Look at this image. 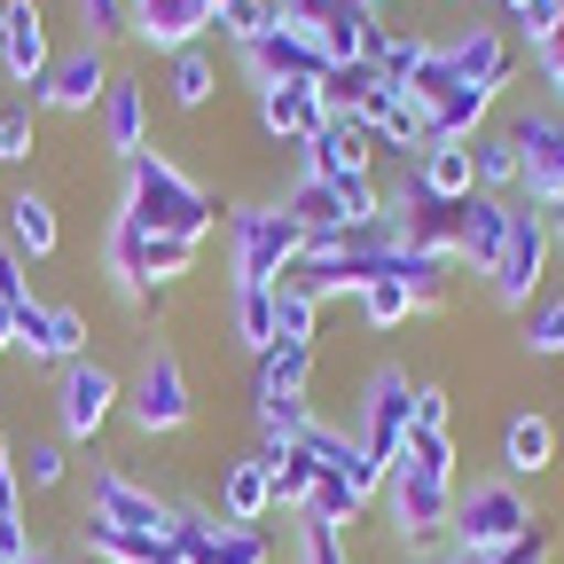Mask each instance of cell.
Masks as SVG:
<instances>
[{"instance_id":"cell-1","label":"cell","mask_w":564,"mask_h":564,"mask_svg":"<svg viewBox=\"0 0 564 564\" xmlns=\"http://www.w3.org/2000/svg\"><path fill=\"white\" fill-rule=\"evenodd\" d=\"M384 510L408 549L440 541L455 525V440L447 432H408L400 463L384 470Z\"/></svg>"},{"instance_id":"cell-2","label":"cell","mask_w":564,"mask_h":564,"mask_svg":"<svg viewBox=\"0 0 564 564\" xmlns=\"http://www.w3.org/2000/svg\"><path fill=\"white\" fill-rule=\"evenodd\" d=\"M118 212H126L141 236H188V243H204L212 220H220V196H212L204 181H188L173 158L141 150V158L126 165V204H118Z\"/></svg>"},{"instance_id":"cell-3","label":"cell","mask_w":564,"mask_h":564,"mask_svg":"<svg viewBox=\"0 0 564 564\" xmlns=\"http://www.w3.org/2000/svg\"><path fill=\"white\" fill-rule=\"evenodd\" d=\"M299 259H306V228L282 204H243L228 220V274H236V291H274Z\"/></svg>"},{"instance_id":"cell-4","label":"cell","mask_w":564,"mask_h":564,"mask_svg":"<svg viewBox=\"0 0 564 564\" xmlns=\"http://www.w3.org/2000/svg\"><path fill=\"white\" fill-rule=\"evenodd\" d=\"M541 518H533V502L510 486V478H470V486H455V556H478V564H494L502 549H518L525 533H533Z\"/></svg>"},{"instance_id":"cell-5","label":"cell","mask_w":564,"mask_h":564,"mask_svg":"<svg viewBox=\"0 0 564 564\" xmlns=\"http://www.w3.org/2000/svg\"><path fill=\"white\" fill-rule=\"evenodd\" d=\"M188 415H196V392H188L181 352L150 345V352H141V369H133V384H126V423L141 440H173V432H188Z\"/></svg>"},{"instance_id":"cell-6","label":"cell","mask_w":564,"mask_h":564,"mask_svg":"<svg viewBox=\"0 0 564 564\" xmlns=\"http://www.w3.org/2000/svg\"><path fill=\"white\" fill-rule=\"evenodd\" d=\"M549 251H556V228H549V212L518 204V212H510V243H502V267L486 274L494 306L525 314V306L541 299V282H549Z\"/></svg>"},{"instance_id":"cell-7","label":"cell","mask_w":564,"mask_h":564,"mask_svg":"<svg viewBox=\"0 0 564 564\" xmlns=\"http://www.w3.org/2000/svg\"><path fill=\"white\" fill-rule=\"evenodd\" d=\"M510 150H518V188L533 212L564 204V110H518L510 126Z\"/></svg>"},{"instance_id":"cell-8","label":"cell","mask_w":564,"mask_h":564,"mask_svg":"<svg viewBox=\"0 0 564 564\" xmlns=\"http://www.w3.org/2000/svg\"><path fill=\"white\" fill-rule=\"evenodd\" d=\"M236 55H243L251 95H259V87H322V70H329L322 40L299 32V24H267V32H259L251 47H236Z\"/></svg>"},{"instance_id":"cell-9","label":"cell","mask_w":564,"mask_h":564,"mask_svg":"<svg viewBox=\"0 0 564 564\" xmlns=\"http://www.w3.org/2000/svg\"><path fill=\"white\" fill-rule=\"evenodd\" d=\"M118 408H126V384L95 361V352L55 377V432H63V440H102V423H110Z\"/></svg>"},{"instance_id":"cell-10","label":"cell","mask_w":564,"mask_h":564,"mask_svg":"<svg viewBox=\"0 0 564 564\" xmlns=\"http://www.w3.org/2000/svg\"><path fill=\"white\" fill-rule=\"evenodd\" d=\"M173 510H181V502H165L158 486L126 478L118 463H95V494H87V518H110V525H126V533L173 541Z\"/></svg>"},{"instance_id":"cell-11","label":"cell","mask_w":564,"mask_h":564,"mask_svg":"<svg viewBox=\"0 0 564 564\" xmlns=\"http://www.w3.org/2000/svg\"><path fill=\"white\" fill-rule=\"evenodd\" d=\"M408 432H415V384H408V369H377L369 392H361V432H352V440L369 447V463L392 470Z\"/></svg>"},{"instance_id":"cell-12","label":"cell","mask_w":564,"mask_h":564,"mask_svg":"<svg viewBox=\"0 0 564 564\" xmlns=\"http://www.w3.org/2000/svg\"><path fill=\"white\" fill-rule=\"evenodd\" d=\"M110 47H95V40H79L70 55H55L47 63V79L32 87V102H47V110H63V118H87V110H102V95H110Z\"/></svg>"},{"instance_id":"cell-13","label":"cell","mask_w":564,"mask_h":564,"mask_svg":"<svg viewBox=\"0 0 564 564\" xmlns=\"http://www.w3.org/2000/svg\"><path fill=\"white\" fill-rule=\"evenodd\" d=\"M299 173H306V181H329V188L369 181V173H377V133H369L361 118L329 110V126L306 141V150H299Z\"/></svg>"},{"instance_id":"cell-14","label":"cell","mask_w":564,"mask_h":564,"mask_svg":"<svg viewBox=\"0 0 564 564\" xmlns=\"http://www.w3.org/2000/svg\"><path fill=\"white\" fill-rule=\"evenodd\" d=\"M9 322H17V352H24L32 369L87 361V314H79V306H40V299H24Z\"/></svg>"},{"instance_id":"cell-15","label":"cell","mask_w":564,"mask_h":564,"mask_svg":"<svg viewBox=\"0 0 564 564\" xmlns=\"http://www.w3.org/2000/svg\"><path fill=\"white\" fill-rule=\"evenodd\" d=\"M47 63H55V40H47L40 0H0V70H9L17 87H40Z\"/></svg>"},{"instance_id":"cell-16","label":"cell","mask_w":564,"mask_h":564,"mask_svg":"<svg viewBox=\"0 0 564 564\" xmlns=\"http://www.w3.org/2000/svg\"><path fill=\"white\" fill-rule=\"evenodd\" d=\"M440 55L463 87H486V95H502L510 70H518V47L502 40V24H463L455 40H440Z\"/></svg>"},{"instance_id":"cell-17","label":"cell","mask_w":564,"mask_h":564,"mask_svg":"<svg viewBox=\"0 0 564 564\" xmlns=\"http://www.w3.org/2000/svg\"><path fill=\"white\" fill-rule=\"evenodd\" d=\"M126 32L150 40V47H165V55L204 47V32H212V0H126Z\"/></svg>"},{"instance_id":"cell-18","label":"cell","mask_w":564,"mask_h":564,"mask_svg":"<svg viewBox=\"0 0 564 564\" xmlns=\"http://www.w3.org/2000/svg\"><path fill=\"white\" fill-rule=\"evenodd\" d=\"M510 196H463V236H455V259L470 267V274H494L502 267V243H510Z\"/></svg>"},{"instance_id":"cell-19","label":"cell","mask_w":564,"mask_h":564,"mask_svg":"<svg viewBox=\"0 0 564 564\" xmlns=\"http://www.w3.org/2000/svg\"><path fill=\"white\" fill-rule=\"evenodd\" d=\"M259 126L282 141V150H306V141L329 126L322 87H259Z\"/></svg>"},{"instance_id":"cell-20","label":"cell","mask_w":564,"mask_h":564,"mask_svg":"<svg viewBox=\"0 0 564 564\" xmlns=\"http://www.w3.org/2000/svg\"><path fill=\"white\" fill-rule=\"evenodd\" d=\"M102 141H110V158H141L150 150V87L133 79V70H118L110 95H102Z\"/></svg>"},{"instance_id":"cell-21","label":"cell","mask_w":564,"mask_h":564,"mask_svg":"<svg viewBox=\"0 0 564 564\" xmlns=\"http://www.w3.org/2000/svg\"><path fill=\"white\" fill-rule=\"evenodd\" d=\"M267 510H274L267 463H259V455H236V463L220 470V518H228V525H267Z\"/></svg>"},{"instance_id":"cell-22","label":"cell","mask_w":564,"mask_h":564,"mask_svg":"<svg viewBox=\"0 0 564 564\" xmlns=\"http://www.w3.org/2000/svg\"><path fill=\"white\" fill-rule=\"evenodd\" d=\"M549 463H556V423L533 415V408L510 415V432H502V470H510V478H541Z\"/></svg>"},{"instance_id":"cell-23","label":"cell","mask_w":564,"mask_h":564,"mask_svg":"<svg viewBox=\"0 0 564 564\" xmlns=\"http://www.w3.org/2000/svg\"><path fill=\"white\" fill-rule=\"evenodd\" d=\"M361 126L377 133V150H408V158L423 150V110H415L400 87H377V102L361 110Z\"/></svg>"},{"instance_id":"cell-24","label":"cell","mask_w":564,"mask_h":564,"mask_svg":"<svg viewBox=\"0 0 564 564\" xmlns=\"http://www.w3.org/2000/svg\"><path fill=\"white\" fill-rule=\"evenodd\" d=\"M361 510H369V494H361V486H352L345 470H322L299 518H306V525H329V533H345V525H361Z\"/></svg>"},{"instance_id":"cell-25","label":"cell","mask_w":564,"mask_h":564,"mask_svg":"<svg viewBox=\"0 0 564 564\" xmlns=\"http://www.w3.org/2000/svg\"><path fill=\"white\" fill-rule=\"evenodd\" d=\"M63 243V228H55V204L40 196V188H24L17 204H9V251L17 259H47Z\"/></svg>"},{"instance_id":"cell-26","label":"cell","mask_w":564,"mask_h":564,"mask_svg":"<svg viewBox=\"0 0 564 564\" xmlns=\"http://www.w3.org/2000/svg\"><path fill=\"white\" fill-rule=\"evenodd\" d=\"M415 181L432 196H447V204H463L470 196V141H423V150H415Z\"/></svg>"},{"instance_id":"cell-27","label":"cell","mask_w":564,"mask_h":564,"mask_svg":"<svg viewBox=\"0 0 564 564\" xmlns=\"http://www.w3.org/2000/svg\"><path fill=\"white\" fill-rule=\"evenodd\" d=\"M486 110H494V95H486V87H455L447 102L423 110V141H478Z\"/></svg>"},{"instance_id":"cell-28","label":"cell","mask_w":564,"mask_h":564,"mask_svg":"<svg viewBox=\"0 0 564 564\" xmlns=\"http://www.w3.org/2000/svg\"><path fill=\"white\" fill-rule=\"evenodd\" d=\"M228 329H236V345L259 361V352L274 345V291H236V282H228Z\"/></svg>"},{"instance_id":"cell-29","label":"cell","mask_w":564,"mask_h":564,"mask_svg":"<svg viewBox=\"0 0 564 564\" xmlns=\"http://www.w3.org/2000/svg\"><path fill=\"white\" fill-rule=\"evenodd\" d=\"M369 63H377V79L384 87H415V70L432 63V40H415V32H377V47H369Z\"/></svg>"},{"instance_id":"cell-30","label":"cell","mask_w":564,"mask_h":564,"mask_svg":"<svg viewBox=\"0 0 564 564\" xmlns=\"http://www.w3.org/2000/svg\"><path fill=\"white\" fill-rule=\"evenodd\" d=\"M470 188H478V196H510V188H518L510 133H478V141H470Z\"/></svg>"},{"instance_id":"cell-31","label":"cell","mask_w":564,"mask_h":564,"mask_svg":"<svg viewBox=\"0 0 564 564\" xmlns=\"http://www.w3.org/2000/svg\"><path fill=\"white\" fill-rule=\"evenodd\" d=\"M322 337V299H306L291 274L274 282V345H314Z\"/></svg>"},{"instance_id":"cell-32","label":"cell","mask_w":564,"mask_h":564,"mask_svg":"<svg viewBox=\"0 0 564 564\" xmlns=\"http://www.w3.org/2000/svg\"><path fill=\"white\" fill-rule=\"evenodd\" d=\"M212 87H220L212 55H204V47H181V55H173V70H165V102H173V110H204V102H212Z\"/></svg>"},{"instance_id":"cell-33","label":"cell","mask_w":564,"mask_h":564,"mask_svg":"<svg viewBox=\"0 0 564 564\" xmlns=\"http://www.w3.org/2000/svg\"><path fill=\"white\" fill-rule=\"evenodd\" d=\"M204 564H274V541H267V525H228V518H220Z\"/></svg>"},{"instance_id":"cell-34","label":"cell","mask_w":564,"mask_h":564,"mask_svg":"<svg viewBox=\"0 0 564 564\" xmlns=\"http://www.w3.org/2000/svg\"><path fill=\"white\" fill-rule=\"evenodd\" d=\"M525 352H541V361H556L564 352V291H541L525 306Z\"/></svg>"},{"instance_id":"cell-35","label":"cell","mask_w":564,"mask_h":564,"mask_svg":"<svg viewBox=\"0 0 564 564\" xmlns=\"http://www.w3.org/2000/svg\"><path fill=\"white\" fill-rule=\"evenodd\" d=\"M274 24V0H212V32H228L236 47H251Z\"/></svg>"},{"instance_id":"cell-36","label":"cell","mask_w":564,"mask_h":564,"mask_svg":"<svg viewBox=\"0 0 564 564\" xmlns=\"http://www.w3.org/2000/svg\"><path fill=\"white\" fill-rule=\"evenodd\" d=\"M267 478H274V510H306V494H314L322 463H314L306 447H291V455H282V463L267 470Z\"/></svg>"},{"instance_id":"cell-37","label":"cell","mask_w":564,"mask_h":564,"mask_svg":"<svg viewBox=\"0 0 564 564\" xmlns=\"http://www.w3.org/2000/svg\"><path fill=\"white\" fill-rule=\"evenodd\" d=\"M408 314H415V299H408V282H369V291H361V322L369 329H408Z\"/></svg>"},{"instance_id":"cell-38","label":"cell","mask_w":564,"mask_h":564,"mask_svg":"<svg viewBox=\"0 0 564 564\" xmlns=\"http://www.w3.org/2000/svg\"><path fill=\"white\" fill-rule=\"evenodd\" d=\"M24 478H32L40 494H47V486H63V478H70V455H63V440H32V447L17 455V486H24Z\"/></svg>"},{"instance_id":"cell-39","label":"cell","mask_w":564,"mask_h":564,"mask_svg":"<svg viewBox=\"0 0 564 564\" xmlns=\"http://www.w3.org/2000/svg\"><path fill=\"white\" fill-rule=\"evenodd\" d=\"M502 9H510V24H518V40H525L533 55L556 47V0H502Z\"/></svg>"},{"instance_id":"cell-40","label":"cell","mask_w":564,"mask_h":564,"mask_svg":"<svg viewBox=\"0 0 564 564\" xmlns=\"http://www.w3.org/2000/svg\"><path fill=\"white\" fill-rule=\"evenodd\" d=\"M337 9H369V0H274V24H299V32H314V24H329Z\"/></svg>"},{"instance_id":"cell-41","label":"cell","mask_w":564,"mask_h":564,"mask_svg":"<svg viewBox=\"0 0 564 564\" xmlns=\"http://www.w3.org/2000/svg\"><path fill=\"white\" fill-rule=\"evenodd\" d=\"M299 564H352V556H345V533H329V525H306V518H299Z\"/></svg>"},{"instance_id":"cell-42","label":"cell","mask_w":564,"mask_h":564,"mask_svg":"<svg viewBox=\"0 0 564 564\" xmlns=\"http://www.w3.org/2000/svg\"><path fill=\"white\" fill-rule=\"evenodd\" d=\"M79 24H87L95 47H110V40L126 32V0H79Z\"/></svg>"},{"instance_id":"cell-43","label":"cell","mask_w":564,"mask_h":564,"mask_svg":"<svg viewBox=\"0 0 564 564\" xmlns=\"http://www.w3.org/2000/svg\"><path fill=\"white\" fill-rule=\"evenodd\" d=\"M32 150V110L17 102V110H0V165H17Z\"/></svg>"},{"instance_id":"cell-44","label":"cell","mask_w":564,"mask_h":564,"mask_svg":"<svg viewBox=\"0 0 564 564\" xmlns=\"http://www.w3.org/2000/svg\"><path fill=\"white\" fill-rule=\"evenodd\" d=\"M24 299H32V282H24V259H17L9 243H0V306H9V314H17Z\"/></svg>"},{"instance_id":"cell-45","label":"cell","mask_w":564,"mask_h":564,"mask_svg":"<svg viewBox=\"0 0 564 564\" xmlns=\"http://www.w3.org/2000/svg\"><path fill=\"white\" fill-rule=\"evenodd\" d=\"M32 556V533H24V510H0V564H24Z\"/></svg>"},{"instance_id":"cell-46","label":"cell","mask_w":564,"mask_h":564,"mask_svg":"<svg viewBox=\"0 0 564 564\" xmlns=\"http://www.w3.org/2000/svg\"><path fill=\"white\" fill-rule=\"evenodd\" d=\"M415 432H447V392L440 384H415Z\"/></svg>"},{"instance_id":"cell-47","label":"cell","mask_w":564,"mask_h":564,"mask_svg":"<svg viewBox=\"0 0 564 564\" xmlns=\"http://www.w3.org/2000/svg\"><path fill=\"white\" fill-rule=\"evenodd\" d=\"M494 564H556V556H549V525H533V533H525L518 549H502Z\"/></svg>"},{"instance_id":"cell-48","label":"cell","mask_w":564,"mask_h":564,"mask_svg":"<svg viewBox=\"0 0 564 564\" xmlns=\"http://www.w3.org/2000/svg\"><path fill=\"white\" fill-rule=\"evenodd\" d=\"M0 510H17V447L0 432Z\"/></svg>"},{"instance_id":"cell-49","label":"cell","mask_w":564,"mask_h":564,"mask_svg":"<svg viewBox=\"0 0 564 564\" xmlns=\"http://www.w3.org/2000/svg\"><path fill=\"white\" fill-rule=\"evenodd\" d=\"M541 79H549V95H556V110H564V40L541 55Z\"/></svg>"},{"instance_id":"cell-50","label":"cell","mask_w":564,"mask_h":564,"mask_svg":"<svg viewBox=\"0 0 564 564\" xmlns=\"http://www.w3.org/2000/svg\"><path fill=\"white\" fill-rule=\"evenodd\" d=\"M0 352H17V322H9V306H0Z\"/></svg>"},{"instance_id":"cell-51","label":"cell","mask_w":564,"mask_h":564,"mask_svg":"<svg viewBox=\"0 0 564 564\" xmlns=\"http://www.w3.org/2000/svg\"><path fill=\"white\" fill-rule=\"evenodd\" d=\"M432 564H478V556H455V549H447V556H432Z\"/></svg>"},{"instance_id":"cell-52","label":"cell","mask_w":564,"mask_h":564,"mask_svg":"<svg viewBox=\"0 0 564 564\" xmlns=\"http://www.w3.org/2000/svg\"><path fill=\"white\" fill-rule=\"evenodd\" d=\"M549 228H556V236H564V204H556V212H549Z\"/></svg>"},{"instance_id":"cell-53","label":"cell","mask_w":564,"mask_h":564,"mask_svg":"<svg viewBox=\"0 0 564 564\" xmlns=\"http://www.w3.org/2000/svg\"><path fill=\"white\" fill-rule=\"evenodd\" d=\"M556 40H564V0H556Z\"/></svg>"},{"instance_id":"cell-54","label":"cell","mask_w":564,"mask_h":564,"mask_svg":"<svg viewBox=\"0 0 564 564\" xmlns=\"http://www.w3.org/2000/svg\"><path fill=\"white\" fill-rule=\"evenodd\" d=\"M24 564H55V556H40V549H32V556H24Z\"/></svg>"},{"instance_id":"cell-55","label":"cell","mask_w":564,"mask_h":564,"mask_svg":"<svg viewBox=\"0 0 564 564\" xmlns=\"http://www.w3.org/2000/svg\"><path fill=\"white\" fill-rule=\"evenodd\" d=\"M369 9H377V0H369Z\"/></svg>"}]
</instances>
